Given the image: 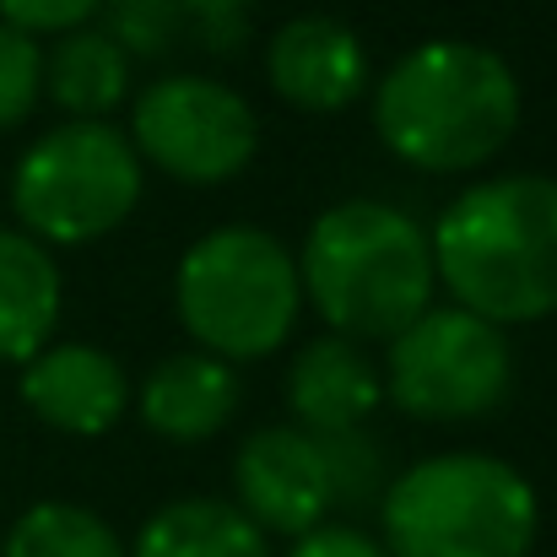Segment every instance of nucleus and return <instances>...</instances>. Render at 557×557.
<instances>
[{"label":"nucleus","mask_w":557,"mask_h":557,"mask_svg":"<svg viewBox=\"0 0 557 557\" xmlns=\"http://www.w3.org/2000/svg\"><path fill=\"white\" fill-rule=\"evenodd\" d=\"M520 131V76L471 38L406 49L373 87V136L417 174H476Z\"/></svg>","instance_id":"obj_1"},{"label":"nucleus","mask_w":557,"mask_h":557,"mask_svg":"<svg viewBox=\"0 0 557 557\" xmlns=\"http://www.w3.org/2000/svg\"><path fill=\"white\" fill-rule=\"evenodd\" d=\"M287 411L293 428L314 433V438H336V433H363L379 400H384V379L373 369V358L347 342V336H320L309 342L293 363H287Z\"/></svg>","instance_id":"obj_12"},{"label":"nucleus","mask_w":557,"mask_h":557,"mask_svg":"<svg viewBox=\"0 0 557 557\" xmlns=\"http://www.w3.org/2000/svg\"><path fill=\"white\" fill-rule=\"evenodd\" d=\"M141 158L125 131L109 120H71L44 131L11 174V211L27 238L49 244H98L131 222L141 206Z\"/></svg>","instance_id":"obj_6"},{"label":"nucleus","mask_w":557,"mask_h":557,"mask_svg":"<svg viewBox=\"0 0 557 557\" xmlns=\"http://www.w3.org/2000/svg\"><path fill=\"white\" fill-rule=\"evenodd\" d=\"M238 509L271 536H309L336 509V476L325 438L304 428H260L233 455Z\"/></svg>","instance_id":"obj_9"},{"label":"nucleus","mask_w":557,"mask_h":557,"mask_svg":"<svg viewBox=\"0 0 557 557\" xmlns=\"http://www.w3.org/2000/svg\"><path fill=\"white\" fill-rule=\"evenodd\" d=\"M141 422L169 438V444H200L216 438L233 411H238V373L233 363L211 358V352H174L141 379V389L131 395Z\"/></svg>","instance_id":"obj_13"},{"label":"nucleus","mask_w":557,"mask_h":557,"mask_svg":"<svg viewBox=\"0 0 557 557\" xmlns=\"http://www.w3.org/2000/svg\"><path fill=\"white\" fill-rule=\"evenodd\" d=\"M60 265L22 227H0V363H27L60 325Z\"/></svg>","instance_id":"obj_14"},{"label":"nucleus","mask_w":557,"mask_h":557,"mask_svg":"<svg viewBox=\"0 0 557 557\" xmlns=\"http://www.w3.org/2000/svg\"><path fill=\"white\" fill-rule=\"evenodd\" d=\"M131 147L180 185H227L260 152V120L216 76H158L131 109Z\"/></svg>","instance_id":"obj_8"},{"label":"nucleus","mask_w":557,"mask_h":557,"mask_svg":"<svg viewBox=\"0 0 557 557\" xmlns=\"http://www.w3.org/2000/svg\"><path fill=\"white\" fill-rule=\"evenodd\" d=\"M22 406L71 438H103L131 411L125 369L92 342H49L38 358L22 363Z\"/></svg>","instance_id":"obj_11"},{"label":"nucleus","mask_w":557,"mask_h":557,"mask_svg":"<svg viewBox=\"0 0 557 557\" xmlns=\"http://www.w3.org/2000/svg\"><path fill=\"white\" fill-rule=\"evenodd\" d=\"M449 298L487 325H536L557 314V180L504 174L466 185L428 233Z\"/></svg>","instance_id":"obj_2"},{"label":"nucleus","mask_w":557,"mask_h":557,"mask_svg":"<svg viewBox=\"0 0 557 557\" xmlns=\"http://www.w3.org/2000/svg\"><path fill=\"white\" fill-rule=\"evenodd\" d=\"M174 309L200 352L222 363H260L282 352L298 325V260L265 227H216L185 249L174 271Z\"/></svg>","instance_id":"obj_5"},{"label":"nucleus","mask_w":557,"mask_h":557,"mask_svg":"<svg viewBox=\"0 0 557 557\" xmlns=\"http://www.w3.org/2000/svg\"><path fill=\"white\" fill-rule=\"evenodd\" d=\"M384 400L417 422H471L509 400L515 352L498 325L449 304L422 309L395 342H384Z\"/></svg>","instance_id":"obj_7"},{"label":"nucleus","mask_w":557,"mask_h":557,"mask_svg":"<svg viewBox=\"0 0 557 557\" xmlns=\"http://www.w3.org/2000/svg\"><path fill=\"white\" fill-rule=\"evenodd\" d=\"M0 557H125V542L103 515L49 498L11 520Z\"/></svg>","instance_id":"obj_17"},{"label":"nucleus","mask_w":557,"mask_h":557,"mask_svg":"<svg viewBox=\"0 0 557 557\" xmlns=\"http://www.w3.org/2000/svg\"><path fill=\"white\" fill-rule=\"evenodd\" d=\"M125 557H271V542L238 504L180 498L141 525Z\"/></svg>","instance_id":"obj_16"},{"label":"nucleus","mask_w":557,"mask_h":557,"mask_svg":"<svg viewBox=\"0 0 557 557\" xmlns=\"http://www.w3.org/2000/svg\"><path fill=\"white\" fill-rule=\"evenodd\" d=\"M109 0H0V22L27 33V38H44V33H76L87 27Z\"/></svg>","instance_id":"obj_19"},{"label":"nucleus","mask_w":557,"mask_h":557,"mask_svg":"<svg viewBox=\"0 0 557 557\" xmlns=\"http://www.w3.org/2000/svg\"><path fill=\"white\" fill-rule=\"evenodd\" d=\"M293 260L304 304H314L331 336L358 347L395 342L422 309H433V249L400 206L342 200L320 211Z\"/></svg>","instance_id":"obj_3"},{"label":"nucleus","mask_w":557,"mask_h":557,"mask_svg":"<svg viewBox=\"0 0 557 557\" xmlns=\"http://www.w3.org/2000/svg\"><path fill=\"white\" fill-rule=\"evenodd\" d=\"M542 531L536 487L520 466L476 449L406 466L379 498L389 557H531Z\"/></svg>","instance_id":"obj_4"},{"label":"nucleus","mask_w":557,"mask_h":557,"mask_svg":"<svg viewBox=\"0 0 557 557\" xmlns=\"http://www.w3.org/2000/svg\"><path fill=\"white\" fill-rule=\"evenodd\" d=\"M287 557H389V553L358 525H314L309 536L293 542Z\"/></svg>","instance_id":"obj_20"},{"label":"nucleus","mask_w":557,"mask_h":557,"mask_svg":"<svg viewBox=\"0 0 557 557\" xmlns=\"http://www.w3.org/2000/svg\"><path fill=\"white\" fill-rule=\"evenodd\" d=\"M44 92L71 120H103L131 92V54L114 33H60V44L44 54Z\"/></svg>","instance_id":"obj_15"},{"label":"nucleus","mask_w":557,"mask_h":557,"mask_svg":"<svg viewBox=\"0 0 557 557\" xmlns=\"http://www.w3.org/2000/svg\"><path fill=\"white\" fill-rule=\"evenodd\" d=\"M44 98V49L38 38L0 22V131H16Z\"/></svg>","instance_id":"obj_18"},{"label":"nucleus","mask_w":557,"mask_h":557,"mask_svg":"<svg viewBox=\"0 0 557 557\" xmlns=\"http://www.w3.org/2000/svg\"><path fill=\"white\" fill-rule=\"evenodd\" d=\"M180 5L200 16V27H233V22H238V16H244L255 0H180Z\"/></svg>","instance_id":"obj_21"},{"label":"nucleus","mask_w":557,"mask_h":557,"mask_svg":"<svg viewBox=\"0 0 557 557\" xmlns=\"http://www.w3.org/2000/svg\"><path fill=\"white\" fill-rule=\"evenodd\" d=\"M265 82L298 114H342L369 92V49L336 16H293L271 33Z\"/></svg>","instance_id":"obj_10"}]
</instances>
